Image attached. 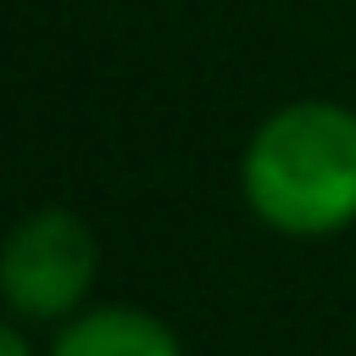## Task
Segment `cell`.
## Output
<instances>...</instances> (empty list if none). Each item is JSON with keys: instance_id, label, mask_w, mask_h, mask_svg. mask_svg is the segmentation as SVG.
Listing matches in <instances>:
<instances>
[{"instance_id": "cell-3", "label": "cell", "mask_w": 356, "mask_h": 356, "mask_svg": "<svg viewBox=\"0 0 356 356\" xmlns=\"http://www.w3.org/2000/svg\"><path fill=\"white\" fill-rule=\"evenodd\" d=\"M44 356H184L178 334L139 306H89L61 323Z\"/></svg>"}, {"instance_id": "cell-4", "label": "cell", "mask_w": 356, "mask_h": 356, "mask_svg": "<svg viewBox=\"0 0 356 356\" xmlns=\"http://www.w3.org/2000/svg\"><path fill=\"white\" fill-rule=\"evenodd\" d=\"M0 356H39L33 345H28V334L11 323V328H0Z\"/></svg>"}, {"instance_id": "cell-2", "label": "cell", "mask_w": 356, "mask_h": 356, "mask_svg": "<svg viewBox=\"0 0 356 356\" xmlns=\"http://www.w3.org/2000/svg\"><path fill=\"white\" fill-rule=\"evenodd\" d=\"M95 267H100L95 228L72 206H39L6 234L0 295H6L11 317H28V323L78 317V306L95 284Z\"/></svg>"}, {"instance_id": "cell-1", "label": "cell", "mask_w": 356, "mask_h": 356, "mask_svg": "<svg viewBox=\"0 0 356 356\" xmlns=\"http://www.w3.org/2000/svg\"><path fill=\"white\" fill-rule=\"evenodd\" d=\"M245 206L295 239L356 222V111L339 100H289L267 111L239 156Z\"/></svg>"}]
</instances>
